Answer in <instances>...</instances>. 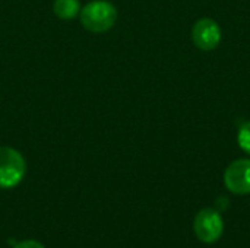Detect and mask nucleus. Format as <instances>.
Masks as SVG:
<instances>
[{"mask_svg":"<svg viewBox=\"0 0 250 248\" xmlns=\"http://www.w3.org/2000/svg\"><path fill=\"white\" fill-rule=\"evenodd\" d=\"M81 1L79 0H54L53 12L57 18L63 20L75 19L81 13Z\"/></svg>","mask_w":250,"mask_h":248,"instance_id":"obj_6","label":"nucleus"},{"mask_svg":"<svg viewBox=\"0 0 250 248\" xmlns=\"http://www.w3.org/2000/svg\"><path fill=\"white\" fill-rule=\"evenodd\" d=\"M26 162L22 153L10 146H0V189H13L23 180Z\"/></svg>","mask_w":250,"mask_h":248,"instance_id":"obj_2","label":"nucleus"},{"mask_svg":"<svg viewBox=\"0 0 250 248\" xmlns=\"http://www.w3.org/2000/svg\"><path fill=\"white\" fill-rule=\"evenodd\" d=\"M193 232L204 244L217 243L224 232V221L217 209L205 208L193 219Z\"/></svg>","mask_w":250,"mask_h":248,"instance_id":"obj_3","label":"nucleus"},{"mask_svg":"<svg viewBox=\"0 0 250 248\" xmlns=\"http://www.w3.org/2000/svg\"><path fill=\"white\" fill-rule=\"evenodd\" d=\"M224 186L233 194H249L250 159L240 158L227 167L224 172Z\"/></svg>","mask_w":250,"mask_h":248,"instance_id":"obj_4","label":"nucleus"},{"mask_svg":"<svg viewBox=\"0 0 250 248\" xmlns=\"http://www.w3.org/2000/svg\"><path fill=\"white\" fill-rule=\"evenodd\" d=\"M237 142H239V146L242 148V151L250 155V121H246L240 126L239 134H237Z\"/></svg>","mask_w":250,"mask_h":248,"instance_id":"obj_7","label":"nucleus"},{"mask_svg":"<svg viewBox=\"0 0 250 248\" xmlns=\"http://www.w3.org/2000/svg\"><path fill=\"white\" fill-rule=\"evenodd\" d=\"M117 7L108 0H91L82 6L79 19L82 26L95 34L111 29L117 20Z\"/></svg>","mask_w":250,"mask_h":248,"instance_id":"obj_1","label":"nucleus"},{"mask_svg":"<svg viewBox=\"0 0 250 248\" xmlns=\"http://www.w3.org/2000/svg\"><path fill=\"white\" fill-rule=\"evenodd\" d=\"M192 39L195 45L204 51H211L217 48L221 41L220 25L211 18L199 19L192 28Z\"/></svg>","mask_w":250,"mask_h":248,"instance_id":"obj_5","label":"nucleus"},{"mask_svg":"<svg viewBox=\"0 0 250 248\" xmlns=\"http://www.w3.org/2000/svg\"><path fill=\"white\" fill-rule=\"evenodd\" d=\"M15 248H45L40 241L35 240H23L21 243H18Z\"/></svg>","mask_w":250,"mask_h":248,"instance_id":"obj_8","label":"nucleus"}]
</instances>
